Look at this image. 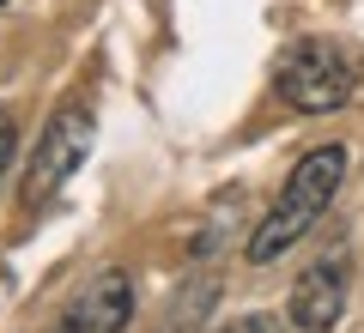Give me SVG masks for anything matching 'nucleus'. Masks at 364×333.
Segmentation results:
<instances>
[{
  "mask_svg": "<svg viewBox=\"0 0 364 333\" xmlns=\"http://www.w3.org/2000/svg\"><path fill=\"white\" fill-rule=\"evenodd\" d=\"M273 91L298 109V116H334L358 91V67L334 49L328 37H304L273 61Z\"/></svg>",
  "mask_w": 364,
  "mask_h": 333,
  "instance_id": "nucleus-3",
  "label": "nucleus"
},
{
  "mask_svg": "<svg viewBox=\"0 0 364 333\" xmlns=\"http://www.w3.org/2000/svg\"><path fill=\"white\" fill-rule=\"evenodd\" d=\"M219 333H286V327H279L273 315H237V321H225Z\"/></svg>",
  "mask_w": 364,
  "mask_h": 333,
  "instance_id": "nucleus-6",
  "label": "nucleus"
},
{
  "mask_svg": "<svg viewBox=\"0 0 364 333\" xmlns=\"http://www.w3.org/2000/svg\"><path fill=\"white\" fill-rule=\"evenodd\" d=\"M13 152H18V128H13V116L0 109V176L13 170Z\"/></svg>",
  "mask_w": 364,
  "mask_h": 333,
  "instance_id": "nucleus-7",
  "label": "nucleus"
},
{
  "mask_svg": "<svg viewBox=\"0 0 364 333\" xmlns=\"http://www.w3.org/2000/svg\"><path fill=\"white\" fill-rule=\"evenodd\" d=\"M134 321V279L122 267L91 273L55 315V333H128Z\"/></svg>",
  "mask_w": 364,
  "mask_h": 333,
  "instance_id": "nucleus-5",
  "label": "nucleus"
},
{
  "mask_svg": "<svg viewBox=\"0 0 364 333\" xmlns=\"http://www.w3.org/2000/svg\"><path fill=\"white\" fill-rule=\"evenodd\" d=\"M0 6H6V0H0Z\"/></svg>",
  "mask_w": 364,
  "mask_h": 333,
  "instance_id": "nucleus-8",
  "label": "nucleus"
},
{
  "mask_svg": "<svg viewBox=\"0 0 364 333\" xmlns=\"http://www.w3.org/2000/svg\"><path fill=\"white\" fill-rule=\"evenodd\" d=\"M91 140H97V109H91V97H67L49 116V128L37 133V152H31V164H25V182H18V206H25V212H43V206L79 176Z\"/></svg>",
  "mask_w": 364,
  "mask_h": 333,
  "instance_id": "nucleus-2",
  "label": "nucleus"
},
{
  "mask_svg": "<svg viewBox=\"0 0 364 333\" xmlns=\"http://www.w3.org/2000/svg\"><path fill=\"white\" fill-rule=\"evenodd\" d=\"M346 291H352V255L328 249L322 261H310L298 273V285L286 297V321L298 333H334L340 315H346Z\"/></svg>",
  "mask_w": 364,
  "mask_h": 333,
  "instance_id": "nucleus-4",
  "label": "nucleus"
},
{
  "mask_svg": "<svg viewBox=\"0 0 364 333\" xmlns=\"http://www.w3.org/2000/svg\"><path fill=\"white\" fill-rule=\"evenodd\" d=\"M340 182H346V146H316V152H304L298 164H291L286 188L273 194V206L261 212V224L249 231L243 255L255 261V267H267V261H279L291 243H304L310 224L334 206Z\"/></svg>",
  "mask_w": 364,
  "mask_h": 333,
  "instance_id": "nucleus-1",
  "label": "nucleus"
}]
</instances>
